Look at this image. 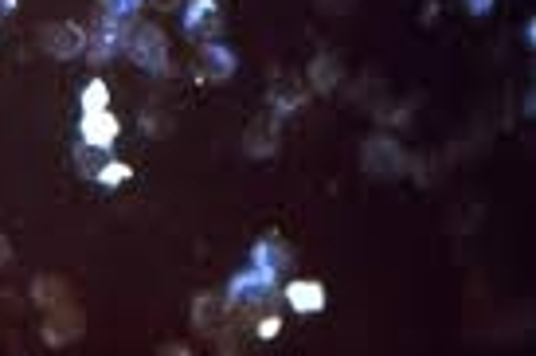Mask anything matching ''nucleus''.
I'll return each mask as SVG.
<instances>
[{"label":"nucleus","mask_w":536,"mask_h":356,"mask_svg":"<svg viewBox=\"0 0 536 356\" xmlns=\"http://www.w3.org/2000/svg\"><path fill=\"white\" fill-rule=\"evenodd\" d=\"M126 55L141 71H153V75L169 71V40H165V32L157 24H134L126 32Z\"/></svg>","instance_id":"1"},{"label":"nucleus","mask_w":536,"mask_h":356,"mask_svg":"<svg viewBox=\"0 0 536 356\" xmlns=\"http://www.w3.org/2000/svg\"><path fill=\"white\" fill-rule=\"evenodd\" d=\"M360 165H364V173H368V177L396 180V177L407 173V153H403L400 141L376 134L360 145Z\"/></svg>","instance_id":"2"},{"label":"nucleus","mask_w":536,"mask_h":356,"mask_svg":"<svg viewBox=\"0 0 536 356\" xmlns=\"http://www.w3.org/2000/svg\"><path fill=\"white\" fill-rule=\"evenodd\" d=\"M180 24H184V36H188V40L208 44V40L220 36V28H224V12H220L216 0H188Z\"/></svg>","instance_id":"3"},{"label":"nucleus","mask_w":536,"mask_h":356,"mask_svg":"<svg viewBox=\"0 0 536 356\" xmlns=\"http://www.w3.org/2000/svg\"><path fill=\"white\" fill-rule=\"evenodd\" d=\"M40 44L51 59H75L87 51V32L71 20H55V24H44L40 28Z\"/></svg>","instance_id":"4"},{"label":"nucleus","mask_w":536,"mask_h":356,"mask_svg":"<svg viewBox=\"0 0 536 356\" xmlns=\"http://www.w3.org/2000/svg\"><path fill=\"white\" fill-rule=\"evenodd\" d=\"M278 141H282V114H259L251 126H247V134H243V153L247 157H255V161H267L278 153Z\"/></svg>","instance_id":"5"},{"label":"nucleus","mask_w":536,"mask_h":356,"mask_svg":"<svg viewBox=\"0 0 536 356\" xmlns=\"http://www.w3.org/2000/svg\"><path fill=\"white\" fill-rule=\"evenodd\" d=\"M83 337V313L79 306H71V302H63V306H51L44 317V341L51 349H63V345H71V341H79Z\"/></svg>","instance_id":"6"},{"label":"nucleus","mask_w":536,"mask_h":356,"mask_svg":"<svg viewBox=\"0 0 536 356\" xmlns=\"http://www.w3.org/2000/svg\"><path fill=\"white\" fill-rule=\"evenodd\" d=\"M126 20H114V16H106L98 28H94V36H90L87 44V55L90 63H106V59H114L118 51H126Z\"/></svg>","instance_id":"7"},{"label":"nucleus","mask_w":536,"mask_h":356,"mask_svg":"<svg viewBox=\"0 0 536 356\" xmlns=\"http://www.w3.org/2000/svg\"><path fill=\"white\" fill-rule=\"evenodd\" d=\"M282 298H286V306H290L294 313H321L325 310V286H321L317 278H294V282H286Z\"/></svg>","instance_id":"8"},{"label":"nucleus","mask_w":536,"mask_h":356,"mask_svg":"<svg viewBox=\"0 0 536 356\" xmlns=\"http://www.w3.org/2000/svg\"><path fill=\"white\" fill-rule=\"evenodd\" d=\"M192 321H196L200 333H224L227 321H231L227 298H220V294H200L192 302Z\"/></svg>","instance_id":"9"},{"label":"nucleus","mask_w":536,"mask_h":356,"mask_svg":"<svg viewBox=\"0 0 536 356\" xmlns=\"http://www.w3.org/2000/svg\"><path fill=\"white\" fill-rule=\"evenodd\" d=\"M83 141L98 145V149H110L118 134H122V122L110 114V110H98V114H83V126H79Z\"/></svg>","instance_id":"10"},{"label":"nucleus","mask_w":536,"mask_h":356,"mask_svg":"<svg viewBox=\"0 0 536 356\" xmlns=\"http://www.w3.org/2000/svg\"><path fill=\"white\" fill-rule=\"evenodd\" d=\"M341 75H345V67H341V59H337V55H329V51H321V55L310 63V87L317 90V94L337 90Z\"/></svg>","instance_id":"11"},{"label":"nucleus","mask_w":536,"mask_h":356,"mask_svg":"<svg viewBox=\"0 0 536 356\" xmlns=\"http://www.w3.org/2000/svg\"><path fill=\"white\" fill-rule=\"evenodd\" d=\"M200 63H204V75L208 79H231L235 75V51H227L224 44H216V40H208V44L200 47Z\"/></svg>","instance_id":"12"},{"label":"nucleus","mask_w":536,"mask_h":356,"mask_svg":"<svg viewBox=\"0 0 536 356\" xmlns=\"http://www.w3.org/2000/svg\"><path fill=\"white\" fill-rule=\"evenodd\" d=\"M290 263V255H286V243L278 239V235H267L255 251H251V267H259V270H267V274H282V267Z\"/></svg>","instance_id":"13"},{"label":"nucleus","mask_w":536,"mask_h":356,"mask_svg":"<svg viewBox=\"0 0 536 356\" xmlns=\"http://www.w3.org/2000/svg\"><path fill=\"white\" fill-rule=\"evenodd\" d=\"M67 298H71V290H67V282H63V278H55V274H44V278H36V282H32V302H36V306H44V310L63 306Z\"/></svg>","instance_id":"14"},{"label":"nucleus","mask_w":536,"mask_h":356,"mask_svg":"<svg viewBox=\"0 0 536 356\" xmlns=\"http://www.w3.org/2000/svg\"><path fill=\"white\" fill-rule=\"evenodd\" d=\"M106 157H110V149H98V145H90V141H79V145H75V169H79V177L98 180Z\"/></svg>","instance_id":"15"},{"label":"nucleus","mask_w":536,"mask_h":356,"mask_svg":"<svg viewBox=\"0 0 536 356\" xmlns=\"http://www.w3.org/2000/svg\"><path fill=\"white\" fill-rule=\"evenodd\" d=\"M98 110H110V87L102 79H90L83 87V114H98Z\"/></svg>","instance_id":"16"},{"label":"nucleus","mask_w":536,"mask_h":356,"mask_svg":"<svg viewBox=\"0 0 536 356\" xmlns=\"http://www.w3.org/2000/svg\"><path fill=\"white\" fill-rule=\"evenodd\" d=\"M130 180V165L126 161H114V157H106V165H102V173L94 184H102V188H118V184H126Z\"/></svg>","instance_id":"17"},{"label":"nucleus","mask_w":536,"mask_h":356,"mask_svg":"<svg viewBox=\"0 0 536 356\" xmlns=\"http://www.w3.org/2000/svg\"><path fill=\"white\" fill-rule=\"evenodd\" d=\"M141 4L145 0H106V16H114V20H134L137 12H141Z\"/></svg>","instance_id":"18"},{"label":"nucleus","mask_w":536,"mask_h":356,"mask_svg":"<svg viewBox=\"0 0 536 356\" xmlns=\"http://www.w3.org/2000/svg\"><path fill=\"white\" fill-rule=\"evenodd\" d=\"M278 329H282V317H278V313H267V317L259 321V337H263V341H270Z\"/></svg>","instance_id":"19"},{"label":"nucleus","mask_w":536,"mask_h":356,"mask_svg":"<svg viewBox=\"0 0 536 356\" xmlns=\"http://www.w3.org/2000/svg\"><path fill=\"white\" fill-rule=\"evenodd\" d=\"M325 12H349L353 8V0H317Z\"/></svg>","instance_id":"20"},{"label":"nucleus","mask_w":536,"mask_h":356,"mask_svg":"<svg viewBox=\"0 0 536 356\" xmlns=\"http://www.w3.org/2000/svg\"><path fill=\"white\" fill-rule=\"evenodd\" d=\"M466 8H470L474 16H486V12L493 8V0H466Z\"/></svg>","instance_id":"21"},{"label":"nucleus","mask_w":536,"mask_h":356,"mask_svg":"<svg viewBox=\"0 0 536 356\" xmlns=\"http://www.w3.org/2000/svg\"><path fill=\"white\" fill-rule=\"evenodd\" d=\"M8 259H12V247H8V239H4V235H0V267H4V263H8Z\"/></svg>","instance_id":"22"},{"label":"nucleus","mask_w":536,"mask_h":356,"mask_svg":"<svg viewBox=\"0 0 536 356\" xmlns=\"http://www.w3.org/2000/svg\"><path fill=\"white\" fill-rule=\"evenodd\" d=\"M12 8H16V0H0V16H8Z\"/></svg>","instance_id":"23"}]
</instances>
